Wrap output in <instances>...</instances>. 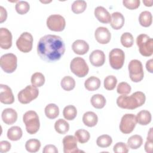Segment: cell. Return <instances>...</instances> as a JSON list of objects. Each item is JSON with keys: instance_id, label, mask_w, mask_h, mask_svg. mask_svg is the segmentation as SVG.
I'll use <instances>...</instances> for the list:
<instances>
[{"instance_id": "8fae6325", "label": "cell", "mask_w": 153, "mask_h": 153, "mask_svg": "<svg viewBox=\"0 0 153 153\" xmlns=\"http://www.w3.org/2000/svg\"><path fill=\"white\" fill-rule=\"evenodd\" d=\"M46 23L48 28L54 32H61L66 26L65 19L60 14L50 15L47 18Z\"/></svg>"}, {"instance_id": "7bdbcfd3", "label": "cell", "mask_w": 153, "mask_h": 153, "mask_svg": "<svg viewBox=\"0 0 153 153\" xmlns=\"http://www.w3.org/2000/svg\"><path fill=\"white\" fill-rule=\"evenodd\" d=\"M139 0H124L123 1V4L124 7L129 10H135L137 9L140 5Z\"/></svg>"}, {"instance_id": "f546056e", "label": "cell", "mask_w": 153, "mask_h": 153, "mask_svg": "<svg viewBox=\"0 0 153 153\" xmlns=\"http://www.w3.org/2000/svg\"><path fill=\"white\" fill-rule=\"evenodd\" d=\"M143 143V139L141 136L134 134L130 136L127 140L128 146L132 149H136L140 148Z\"/></svg>"}, {"instance_id": "4316f807", "label": "cell", "mask_w": 153, "mask_h": 153, "mask_svg": "<svg viewBox=\"0 0 153 153\" xmlns=\"http://www.w3.org/2000/svg\"><path fill=\"white\" fill-rule=\"evenodd\" d=\"M91 105L96 109H102L106 105L105 97L100 94H94L90 100Z\"/></svg>"}, {"instance_id": "d4e9b609", "label": "cell", "mask_w": 153, "mask_h": 153, "mask_svg": "<svg viewBox=\"0 0 153 153\" xmlns=\"http://www.w3.org/2000/svg\"><path fill=\"white\" fill-rule=\"evenodd\" d=\"M7 137L12 141H17L21 139L23 135L22 128L19 126H13L7 131Z\"/></svg>"}, {"instance_id": "7402d4cb", "label": "cell", "mask_w": 153, "mask_h": 153, "mask_svg": "<svg viewBox=\"0 0 153 153\" xmlns=\"http://www.w3.org/2000/svg\"><path fill=\"white\" fill-rule=\"evenodd\" d=\"M82 122L87 127H94L98 122L97 115L92 111L86 112L83 115Z\"/></svg>"}, {"instance_id": "ffe728a7", "label": "cell", "mask_w": 153, "mask_h": 153, "mask_svg": "<svg viewBox=\"0 0 153 153\" xmlns=\"http://www.w3.org/2000/svg\"><path fill=\"white\" fill-rule=\"evenodd\" d=\"M72 49L75 54L84 55L88 51L89 45L84 40L77 39L72 43Z\"/></svg>"}, {"instance_id": "74e56055", "label": "cell", "mask_w": 153, "mask_h": 153, "mask_svg": "<svg viewBox=\"0 0 153 153\" xmlns=\"http://www.w3.org/2000/svg\"><path fill=\"white\" fill-rule=\"evenodd\" d=\"M120 41L123 46L126 48L131 47L134 43V38L131 33L129 32H124L122 34Z\"/></svg>"}, {"instance_id": "6da1fadb", "label": "cell", "mask_w": 153, "mask_h": 153, "mask_svg": "<svg viewBox=\"0 0 153 153\" xmlns=\"http://www.w3.org/2000/svg\"><path fill=\"white\" fill-rule=\"evenodd\" d=\"M65 45L62 38L55 35H46L40 38L37 45L39 56L44 61L59 60L64 54Z\"/></svg>"}, {"instance_id": "4fadbf2b", "label": "cell", "mask_w": 153, "mask_h": 153, "mask_svg": "<svg viewBox=\"0 0 153 153\" xmlns=\"http://www.w3.org/2000/svg\"><path fill=\"white\" fill-rule=\"evenodd\" d=\"M76 139L72 135H67L63 137L62 143L63 145V152L65 153H74L81 152L77 146Z\"/></svg>"}, {"instance_id": "c3c4849f", "label": "cell", "mask_w": 153, "mask_h": 153, "mask_svg": "<svg viewBox=\"0 0 153 153\" xmlns=\"http://www.w3.org/2000/svg\"><path fill=\"white\" fill-rule=\"evenodd\" d=\"M152 63H153L152 59H150V60H148L146 63V70L150 73L153 72V65H152Z\"/></svg>"}, {"instance_id": "b9f144b4", "label": "cell", "mask_w": 153, "mask_h": 153, "mask_svg": "<svg viewBox=\"0 0 153 153\" xmlns=\"http://www.w3.org/2000/svg\"><path fill=\"white\" fill-rule=\"evenodd\" d=\"M113 151L115 153H127L128 152V148L125 143L120 142L114 146Z\"/></svg>"}, {"instance_id": "5bb4252c", "label": "cell", "mask_w": 153, "mask_h": 153, "mask_svg": "<svg viewBox=\"0 0 153 153\" xmlns=\"http://www.w3.org/2000/svg\"><path fill=\"white\" fill-rule=\"evenodd\" d=\"M0 101L5 105L12 104L14 102V97L10 87L5 84H0Z\"/></svg>"}, {"instance_id": "f907efd6", "label": "cell", "mask_w": 153, "mask_h": 153, "mask_svg": "<svg viewBox=\"0 0 153 153\" xmlns=\"http://www.w3.org/2000/svg\"><path fill=\"white\" fill-rule=\"evenodd\" d=\"M152 138H153V137H152V128H151L150 130H149V131H148L146 139L152 140Z\"/></svg>"}, {"instance_id": "ee69618b", "label": "cell", "mask_w": 153, "mask_h": 153, "mask_svg": "<svg viewBox=\"0 0 153 153\" xmlns=\"http://www.w3.org/2000/svg\"><path fill=\"white\" fill-rule=\"evenodd\" d=\"M11 143L7 140H2L0 142V152L1 153H5L9 151L11 149Z\"/></svg>"}, {"instance_id": "83f0119b", "label": "cell", "mask_w": 153, "mask_h": 153, "mask_svg": "<svg viewBox=\"0 0 153 153\" xmlns=\"http://www.w3.org/2000/svg\"><path fill=\"white\" fill-rule=\"evenodd\" d=\"M139 22L140 25L143 27H149L152 22V16L151 13L148 11H142L139 17Z\"/></svg>"}, {"instance_id": "ab89813d", "label": "cell", "mask_w": 153, "mask_h": 153, "mask_svg": "<svg viewBox=\"0 0 153 153\" xmlns=\"http://www.w3.org/2000/svg\"><path fill=\"white\" fill-rule=\"evenodd\" d=\"M117 79L114 75H108L104 79V87L107 90H112L116 87Z\"/></svg>"}, {"instance_id": "836d02e7", "label": "cell", "mask_w": 153, "mask_h": 153, "mask_svg": "<svg viewBox=\"0 0 153 153\" xmlns=\"http://www.w3.org/2000/svg\"><path fill=\"white\" fill-rule=\"evenodd\" d=\"M75 137L80 143H84L89 140L90 134L86 130L79 129L75 132Z\"/></svg>"}, {"instance_id": "9a60e30c", "label": "cell", "mask_w": 153, "mask_h": 153, "mask_svg": "<svg viewBox=\"0 0 153 153\" xmlns=\"http://www.w3.org/2000/svg\"><path fill=\"white\" fill-rule=\"evenodd\" d=\"M12 45V34L5 27L0 29V47L2 49L8 50Z\"/></svg>"}, {"instance_id": "cb8c5ba5", "label": "cell", "mask_w": 153, "mask_h": 153, "mask_svg": "<svg viewBox=\"0 0 153 153\" xmlns=\"http://www.w3.org/2000/svg\"><path fill=\"white\" fill-rule=\"evenodd\" d=\"M100 80L98 78L94 76H91L85 80L84 86L88 91H93L99 89L100 86Z\"/></svg>"}, {"instance_id": "ac0fdd59", "label": "cell", "mask_w": 153, "mask_h": 153, "mask_svg": "<svg viewBox=\"0 0 153 153\" xmlns=\"http://www.w3.org/2000/svg\"><path fill=\"white\" fill-rule=\"evenodd\" d=\"M94 16L101 23L107 24L111 22V16L107 10L102 6L97 7L94 10Z\"/></svg>"}, {"instance_id": "7c38bea8", "label": "cell", "mask_w": 153, "mask_h": 153, "mask_svg": "<svg viewBox=\"0 0 153 153\" xmlns=\"http://www.w3.org/2000/svg\"><path fill=\"white\" fill-rule=\"evenodd\" d=\"M33 36L27 32L22 33L16 41V46L22 52L26 53L30 51L33 45Z\"/></svg>"}, {"instance_id": "d6a6232c", "label": "cell", "mask_w": 153, "mask_h": 153, "mask_svg": "<svg viewBox=\"0 0 153 153\" xmlns=\"http://www.w3.org/2000/svg\"><path fill=\"white\" fill-rule=\"evenodd\" d=\"M60 85L64 90L71 91L75 87V81L72 76H66L61 80Z\"/></svg>"}, {"instance_id": "7a4b0ae2", "label": "cell", "mask_w": 153, "mask_h": 153, "mask_svg": "<svg viewBox=\"0 0 153 153\" xmlns=\"http://www.w3.org/2000/svg\"><path fill=\"white\" fill-rule=\"evenodd\" d=\"M146 100L145 94L142 91H136L130 96L122 94L117 99L118 106L122 109H134L142 106Z\"/></svg>"}, {"instance_id": "f1b7e54d", "label": "cell", "mask_w": 153, "mask_h": 153, "mask_svg": "<svg viewBox=\"0 0 153 153\" xmlns=\"http://www.w3.org/2000/svg\"><path fill=\"white\" fill-rule=\"evenodd\" d=\"M54 129L59 134H64L69 130V124L65 120L60 118L57 120L54 124Z\"/></svg>"}, {"instance_id": "4dcf8cb0", "label": "cell", "mask_w": 153, "mask_h": 153, "mask_svg": "<svg viewBox=\"0 0 153 153\" xmlns=\"http://www.w3.org/2000/svg\"><path fill=\"white\" fill-rule=\"evenodd\" d=\"M41 147V142L38 139H30L26 141L25 143V148L29 152H36Z\"/></svg>"}, {"instance_id": "44dd1931", "label": "cell", "mask_w": 153, "mask_h": 153, "mask_svg": "<svg viewBox=\"0 0 153 153\" xmlns=\"http://www.w3.org/2000/svg\"><path fill=\"white\" fill-rule=\"evenodd\" d=\"M124 17L121 13L115 12L111 15V20L110 24L114 29L119 30L124 26Z\"/></svg>"}, {"instance_id": "8d00e7d4", "label": "cell", "mask_w": 153, "mask_h": 153, "mask_svg": "<svg viewBox=\"0 0 153 153\" xmlns=\"http://www.w3.org/2000/svg\"><path fill=\"white\" fill-rule=\"evenodd\" d=\"M31 84L32 85L39 87L45 83L44 75L41 72H35L31 76Z\"/></svg>"}, {"instance_id": "d6986e66", "label": "cell", "mask_w": 153, "mask_h": 153, "mask_svg": "<svg viewBox=\"0 0 153 153\" xmlns=\"http://www.w3.org/2000/svg\"><path fill=\"white\" fill-rule=\"evenodd\" d=\"M1 118L5 124L11 125L17 121V113L13 108H6L2 112Z\"/></svg>"}, {"instance_id": "603a6c76", "label": "cell", "mask_w": 153, "mask_h": 153, "mask_svg": "<svg viewBox=\"0 0 153 153\" xmlns=\"http://www.w3.org/2000/svg\"><path fill=\"white\" fill-rule=\"evenodd\" d=\"M137 123L140 125L146 126L151 121V114L147 110H142L139 112L136 116Z\"/></svg>"}, {"instance_id": "816d5d0a", "label": "cell", "mask_w": 153, "mask_h": 153, "mask_svg": "<svg viewBox=\"0 0 153 153\" xmlns=\"http://www.w3.org/2000/svg\"><path fill=\"white\" fill-rule=\"evenodd\" d=\"M41 2H43V3H48V2H51V1H45V2H44V1H41Z\"/></svg>"}, {"instance_id": "f35d334b", "label": "cell", "mask_w": 153, "mask_h": 153, "mask_svg": "<svg viewBox=\"0 0 153 153\" xmlns=\"http://www.w3.org/2000/svg\"><path fill=\"white\" fill-rule=\"evenodd\" d=\"M30 8V5L27 1H19L16 4L15 9L16 12L21 15L27 13Z\"/></svg>"}, {"instance_id": "5b68a950", "label": "cell", "mask_w": 153, "mask_h": 153, "mask_svg": "<svg viewBox=\"0 0 153 153\" xmlns=\"http://www.w3.org/2000/svg\"><path fill=\"white\" fill-rule=\"evenodd\" d=\"M70 69L73 74L79 78L86 76L89 71V68L85 60L80 57H75L72 60Z\"/></svg>"}, {"instance_id": "277c9868", "label": "cell", "mask_w": 153, "mask_h": 153, "mask_svg": "<svg viewBox=\"0 0 153 153\" xmlns=\"http://www.w3.org/2000/svg\"><path fill=\"white\" fill-rule=\"evenodd\" d=\"M136 44L141 55L149 57L153 53V39L146 34L139 35L136 38Z\"/></svg>"}, {"instance_id": "30bf717a", "label": "cell", "mask_w": 153, "mask_h": 153, "mask_svg": "<svg viewBox=\"0 0 153 153\" xmlns=\"http://www.w3.org/2000/svg\"><path fill=\"white\" fill-rule=\"evenodd\" d=\"M136 123V118L134 114H126L121 118L120 123V130L124 134H129L133 131Z\"/></svg>"}, {"instance_id": "f6af8a7d", "label": "cell", "mask_w": 153, "mask_h": 153, "mask_svg": "<svg viewBox=\"0 0 153 153\" xmlns=\"http://www.w3.org/2000/svg\"><path fill=\"white\" fill-rule=\"evenodd\" d=\"M43 153H57L58 150L57 148L53 145H47L44 147L42 150Z\"/></svg>"}, {"instance_id": "9c48e42d", "label": "cell", "mask_w": 153, "mask_h": 153, "mask_svg": "<svg viewBox=\"0 0 153 153\" xmlns=\"http://www.w3.org/2000/svg\"><path fill=\"white\" fill-rule=\"evenodd\" d=\"M109 60L112 68L118 70L121 69L124 65L125 54L121 49L114 48L109 54Z\"/></svg>"}, {"instance_id": "52a82bcc", "label": "cell", "mask_w": 153, "mask_h": 153, "mask_svg": "<svg viewBox=\"0 0 153 153\" xmlns=\"http://www.w3.org/2000/svg\"><path fill=\"white\" fill-rule=\"evenodd\" d=\"M39 90L33 85H27L25 88L19 91L17 95L19 101L22 104H27L37 98Z\"/></svg>"}, {"instance_id": "ba28073f", "label": "cell", "mask_w": 153, "mask_h": 153, "mask_svg": "<svg viewBox=\"0 0 153 153\" xmlns=\"http://www.w3.org/2000/svg\"><path fill=\"white\" fill-rule=\"evenodd\" d=\"M0 65L2 69L5 72L8 74L13 73L17 68V56L13 53L5 54L1 57Z\"/></svg>"}, {"instance_id": "bcb514c9", "label": "cell", "mask_w": 153, "mask_h": 153, "mask_svg": "<svg viewBox=\"0 0 153 153\" xmlns=\"http://www.w3.org/2000/svg\"><path fill=\"white\" fill-rule=\"evenodd\" d=\"M153 141L152 140L146 139V142L145 144V150L148 153H151L152 152Z\"/></svg>"}, {"instance_id": "d590c367", "label": "cell", "mask_w": 153, "mask_h": 153, "mask_svg": "<svg viewBox=\"0 0 153 153\" xmlns=\"http://www.w3.org/2000/svg\"><path fill=\"white\" fill-rule=\"evenodd\" d=\"M112 143V137L108 134H103L99 136L96 140L97 145L100 148L109 147Z\"/></svg>"}, {"instance_id": "8992f818", "label": "cell", "mask_w": 153, "mask_h": 153, "mask_svg": "<svg viewBox=\"0 0 153 153\" xmlns=\"http://www.w3.org/2000/svg\"><path fill=\"white\" fill-rule=\"evenodd\" d=\"M128 69L130 79L134 82L141 81L144 76L143 66L140 61L133 59L128 64Z\"/></svg>"}, {"instance_id": "60d3db41", "label": "cell", "mask_w": 153, "mask_h": 153, "mask_svg": "<svg viewBox=\"0 0 153 153\" xmlns=\"http://www.w3.org/2000/svg\"><path fill=\"white\" fill-rule=\"evenodd\" d=\"M131 88L126 82H121L118 84L117 88V93L120 94H128L130 93Z\"/></svg>"}, {"instance_id": "681fc988", "label": "cell", "mask_w": 153, "mask_h": 153, "mask_svg": "<svg viewBox=\"0 0 153 153\" xmlns=\"http://www.w3.org/2000/svg\"><path fill=\"white\" fill-rule=\"evenodd\" d=\"M143 3L145 4L146 7H151L152 5L153 1H143Z\"/></svg>"}, {"instance_id": "1f68e13d", "label": "cell", "mask_w": 153, "mask_h": 153, "mask_svg": "<svg viewBox=\"0 0 153 153\" xmlns=\"http://www.w3.org/2000/svg\"><path fill=\"white\" fill-rule=\"evenodd\" d=\"M63 115L66 120L69 121L73 120L75 118L77 115L76 108L74 105H68L64 108Z\"/></svg>"}, {"instance_id": "e575fe53", "label": "cell", "mask_w": 153, "mask_h": 153, "mask_svg": "<svg viewBox=\"0 0 153 153\" xmlns=\"http://www.w3.org/2000/svg\"><path fill=\"white\" fill-rule=\"evenodd\" d=\"M86 7H87L86 2L82 0L75 1L71 5L72 11L75 14H80L83 13L85 10Z\"/></svg>"}, {"instance_id": "e0dca14e", "label": "cell", "mask_w": 153, "mask_h": 153, "mask_svg": "<svg viewBox=\"0 0 153 153\" xmlns=\"http://www.w3.org/2000/svg\"><path fill=\"white\" fill-rule=\"evenodd\" d=\"M91 64L95 67L102 66L105 62V55L103 51L96 50L93 51L89 56Z\"/></svg>"}, {"instance_id": "2e32d148", "label": "cell", "mask_w": 153, "mask_h": 153, "mask_svg": "<svg viewBox=\"0 0 153 153\" xmlns=\"http://www.w3.org/2000/svg\"><path fill=\"white\" fill-rule=\"evenodd\" d=\"M94 36L96 41L101 44H108L111 38V34L109 30L105 27H97L94 32Z\"/></svg>"}, {"instance_id": "7dc6e473", "label": "cell", "mask_w": 153, "mask_h": 153, "mask_svg": "<svg viewBox=\"0 0 153 153\" xmlns=\"http://www.w3.org/2000/svg\"><path fill=\"white\" fill-rule=\"evenodd\" d=\"M7 17V12L6 10L2 7H0V23H2L6 20Z\"/></svg>"}, {"instance_id": "3957f363", "label": "cell", "mask_w": 153, "mask_h": 153, "mask_svg": "<svg viewBox=\"0 0 153 153\" xmlns=\"http://www.w3.org/2000/svg\"><path fill=\"white\" fill-rule=\"evenodd\" d=\"M23 121L26 126L27 132L33 134L38 132L40 127L39 117L34 111H28L23 116Z\"/></svg>"}, {"instance_id": "484cf974", "label": "cell", "mask_w": 153, "mask_h": 153, "mask_svg": "<svg viewBox=\"0 0 153 153\" xmlns=\"http://www.w3.org/2000/svg\"><path fill=\"white\" fill-rule=\"evenodd\" d=\"M45 116L49 119H55L59 115V109L54 103L47 105L44 109Z\"/></svg>"}]
</instances>
